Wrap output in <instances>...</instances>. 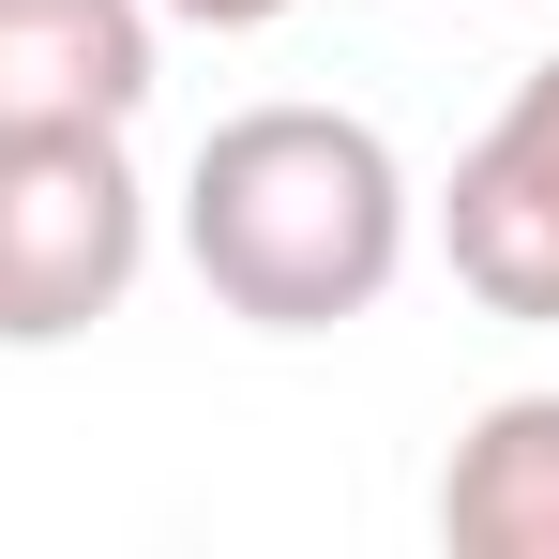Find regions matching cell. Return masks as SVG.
Here are the masks:
<instances>
[{"mask_svg":"<svg viewBox=\"0 0 559 559\" xmlns=\"http://www.w3.org/2000/svg\"><path fill=\"white\" fill-rule=\"evenodd\" d=\"M439 545L454 559H559V393L468 408L454 468H439Z\"/></svg>","mask_w":559,"mask_h":559,"instance_id":"5","label":"cell"},{"mask_svg":"<svg viewBox=\"0 0 559 559\" xmlns=\"http://www.w3.org/2000/svg\"><path fill=\"white\" fill-rule=\"evenodd\" d=\"M439 258H454V287L484 302V318L559 333V46L454 152V182H439Z\"/></svg>","mask_w":559,"mask_h":559,"instance_id":"3","label":"cell"},{"mask_svg":"<svg viewBox=\"0 0 559 559\" xmlns=\"http://www.w3.org/2000/svg\"><path fill=\"white\" fill-rule=\"evenodd\" d=\"M136 258H152V182L121 121L0 136V348H76L92 318H121Z\"/></svg>","mask_w":559,"mask_h":559,"instance_id":"2","label":"cell"},{"mask_svg":"<svg viewBox=\"0 0 559 559\" xmlns=\"http://www.w3.org/2000/svg\"><path fill=\"white\" fill-rule=\"evenodd\" d=\"M136 106H152V0H0V136Z\"/></svg>","mask_w":559,"mask_h":559,"instance_id":"4","label":"cell"},{"mask_svg":"<svg viewBox=\"0 0 559 559\" xmlns=\"http://www.w3.org/2000/svg\"><path fill=\"white\" fill-rule=\"evenodd\" d=\"M182 258L258 333H348L408 273V167L364 106H242L197 136Z\"/></svg>","mask_w":559,"mask_h":559,"instance_id":"1","label":"cell"},{"mask_svg":"<svg viewBox=\"0 0 559 559\" xmlns=\"http://www.w3.org/2000/svg\"><path fill=\"white\" fill-rule=\"evenodd\" d=\"M152 15H182V31H273L287 0H152Z\"/></svg>","mask_w":559,"mask_h":559,"instance_id":"6","label":"cell"}]
</instances>
